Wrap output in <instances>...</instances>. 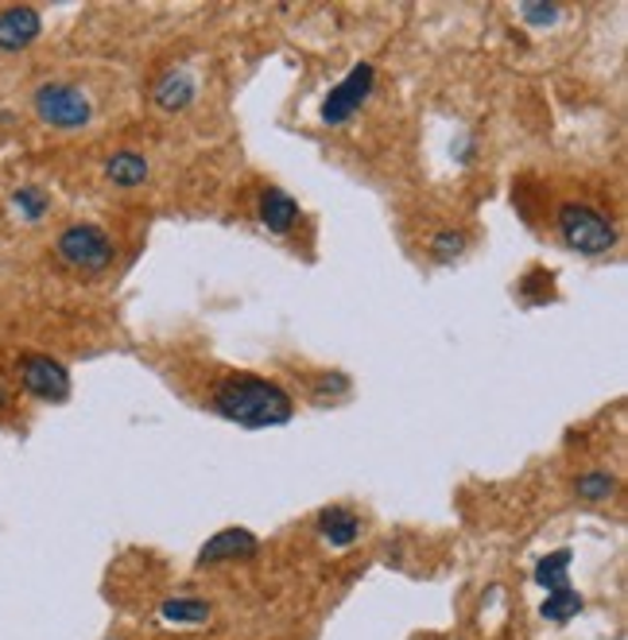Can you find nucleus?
<instances>
[{
    "instance_id": "nucleus-18",
    "label": "nucleus",
    "mask_w": 628,
    "mask_h": 640,
    "mask_svg": "<svg viewBox=\"0 0 628 640\" xmlns=\"http://www.w3.org/2000/svg\"><path fill=\"white\" fill-rule=\"evenodd\" d=\"M462 249H465L462 233H434V241H431L434 261H454V256H462Z\"/></svg>"
},
{
    "instance_id": "nucleus-14",
    "label": "nucleus",
    "mask_w": 628,
    "mask_h": 640,
    "mask_svg": "<svg viewBox=\"0 0 628 640\" xmlns=\"http://www.w3.org/2000/svg\"><path fill=\"white\" fill-rule=\"evenodd\" d=\"M571 551H551L547 559H539L536 563V583L543 586L547 594L551 591H563V586H571Z\"/></svg>"
},
{
    "instance_id": "nucleus-1",
    "label": "nucleus",
    "mask_w": 628,
    "mask_h": 640,
    "mask_svg": "<svg viewBox=\"0 0 628 640\" xmlns=\"http://www.w3.org/2000/svg\"><path fill=\"white\" fill-rule=\"evenodd\" d=\"M213 411L241 427H279L291 419V396L264 377H225L213 388Z\"/></svg>"
},
{
    "instance_id": "nucleus-9",
    "label": "nucleus",
    "mask_w": 628,
    "mask_h": 640,
    "mask_svg": "<svg viewBox=\"0 0 628 640\" xmlns=\"http://www.w3.org/2000/svg\"><path fill=\"white\" fill-rule=\"evenodd\" d=\"M261 225L268 233H276V238H284V233H291L295 230V222H299V202H295L287 190H279V187H268L261 195Z\"/></svg>"
},
{
    "instance_id": "nucleus-19",
    "label": "nucleus",
    "mask_w": 628,
    "mask_h": 640,
    "mask_svg": "<svg viewBox=\"0 0 628 640\" xmlns=\"http://www.w3.org/2000/svg\"><path fill=\"white\" fill-rule=\"evenodd\" d=\"M520 16L528 20L531 27H547V24H555V20L563 16V9H559V4H524Z\"/></svg>"
},
{
    "instance_id": "nucleus-17",
    "label": "nucleus",
    "mask_w": 628,
    "mask_h": 640,
    "mask_svg": "<svg viewBox=\"0 0 628 640\" xmlns=\"http://www.w3.org/2000/svg\"><path fill=\"white\" fill-rule=\"evenodd\" d=\"M574 489H579L582 501H605V497H613V489H617V482H613L609 474H582Z\"/></svg>"
},
{
    "instance_id": "nucleus-10",
    "label": "nucleus",
    "mask_w": 628,
    "mask_h": 640,
    "mask_svg": "<svg viewBox=\"0 0 628 640\" xmlns=\"http://www.w3.org/2000/svg\"><path fill=\"white\" fill-rule=\"evenodd\" d=\"M152 98L164 113H179V109H187L190 101H195V78H190L187 70H167V75L155 82Z\"/></svg>"
},
{
    "instance_id": "nucleus-2",
    "label": "nucleus",
    "mask_w": 628,
    "mask_h": 640,
    "mask_svg": "<svg viewBox=\"0 0 628 640\" xmlns=\"http://www.w3.org/2000/svg\"><path fill=\"white\" fill-rule=\"evenodd\" d=\"M555 222H559V238H563L574 253L602 256L617 245V230H613V222L602 210H594V206H586V202L559 206Z\"/></svg>"
},
{
    "instance_id": "nucleus-12",
    "label": "nucleus",
    "mask_w": 628,
    "mask_h": 640,
    "mask_svg": "<svg viewBox=\"0 0 628 640\" xmlns=\"http://www.w3.org/2000/svg\"><path fill=\"white\" fill-rule=\"evenodd\" d=\"M106 179L113 183V187H140V183L147 179V159L140 156V152H117L113 159L106 164Z\"/></svg>"
},
{
    "instance_id": "nucleus-7",
    "label": "nucleus",
    "mask_w": 628,
    "mask_h": 640,
    "mask_svg": "<svg viewBox=\"0 0 628 640\" xmlns=\"http://www.w3.org/2000/svg\"><path fill=\"white\" fill-rule=\"evenodd\" d=\"M43 20L32 4H12L0 9V51H24L40 40Z\"/></svg>"
},
{
    "instance_id": "nucleus-11",
    "label": "nucleus",
    "mask_w": 628,
    "mask_h": 640,
    "mask_svg": "<svg viewBox=\"0 0 628 640\" xmlns=\"http://www.w3.org/2000/svg\"><path fill=\"white\" fill-rule=\"evenodd\" d=\"M319 532L322 540L330 543V548H350V543H357L361 536V517L350 509H342V505H334V509H322L319 512Z\"/></svg>"
},
{
    "instance_id": "nucleus-6",
    "label": "nucleus",
    "mask_w": 628,
    "mask_h": 640,
    "mask_svg": "<svg viewBox=\"0 0 628 640\" xmlns=\"http://www.w3.org/2000/svg\"><path fill=\"white\" fill-rule=\"evenodd\" d=\"M373 78H376V70L368 63L353 66L350 75H345L342 82L330 90L327 106H322V121H327V124H345V121H350V117L368 101V93H373Z\"/></svg>"
},
{
    "instance_id": "nucleus-8",
    "label": "nucleus",
    "mask_w": 628,
    "mask_h": 640,
    "mask_svg": "<svg viewBox=\"0 0 628 640\" xmlns=\"http://www.w3.org/2000/svg\"><path fill=\"white\" fill-rule=\"evenodd\" d=\"M261 551V540L245 528H225L218 532L213 540L202 543L198 551V566H218V563H229V559H253Z\"/></svg>"
},
{
    "instance_id": "nucleus-16",
    "label": "nucleus",
    "mask_w": 628,
    "mask_h": 640,
    "mask_svg": "<svg viewBox=\"0 0 628 640\" xmlns=\"http://www.w3.org/2000/svg\"><path fill=\"white\" fill-rule=\"evenodd\" d=\"M12 210H16V218H24V222H43L51 210V198L43 195L40 187H20V190H12Z\"/></svg>"
},
{
    "instance_id": "nucleus-4",
    "label": "nucleus",
    "mask_w": 628,
    "mask_h": 640,
    "mask_svg": "<svg viewBox=\"0 0 628 640\" xmlns=\"http://www.w3.org/2000/svg\"><path fill=\"white\" fill-rule=\"evenodd\" d=\"M55 253H58V261L70 264V268H78V272H106L109 264H113L117 249L106 230L82 222V225H70V230L58 233Z\"/></svg>"
},
{
    "instance_id": "nucleus-13",
    "label": "nucleus",
    "mask_w": 628,
    "mask_h": 640,
    "mask_svg": "<svg viewBox=\"0 0 628 640\" xmlns=\"http://www.w3.org/2000/svg\"><path fill=\"white\" fill-rule=\"evenodd\" d=\"M582 594L579 591H571V586H563V591H551L547 594V602L539 606V617L543 621H551V625H566L571 617H579L582 614Z\"/></svg>"
},
{
    "instance_id": "nucleus-15",
    "label": "nucleus",
    "mask_w": 628,
    "mask_h": 640,
    "mask_svg": "<svg viewBox=\"0 0 628 640\" xmlns=\"http://www.w3.org/2000/svg\"><path fill=\"white\" fill-rule=\"evenodd\" d=\"M159 617L172 625H206L210 621V606L198 598H172V602H164Z\"/></svg>"
},
{
    "instance_id": "nucleus-3",
    "label": "nucleus",
    "mask_w": 628,
    "mask_h": 640,
    "mask_svg": "<svg viewBox=\"0 0 628 640\" xmlns=\"http://www.w3.org/2000/svg\"><path fill=\"white\" fill-rule=\"evenodd\" d=\"M32 106H35V117H40L43 124L63 129V132L86 129L93 117L90 98H86L78 86H66V82H43L40 90H35Z\"/></svg>"
},
{
    "instance_id": "nucleus-5",
    "label": "nucleus",
    "mask_w": 628,
    "mask_h": 640,
    "mask_svg": "<svg viewBox=\"0 0 628 640\" xmlns=\"http://www.w3.org/2000/svg\"><path fill=\"white\" fill-rule=\"evenodd\" d=\"M20 385L35 400L63 404L70 396V373L47 353H27V357H20Z\"/></svg>"
}]
</instances>
